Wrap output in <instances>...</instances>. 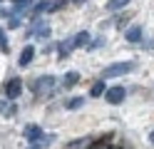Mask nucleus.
<instances>
[{
    "mask_svg": "<svg viewBox=\"0 0 154 149\" xmlns=\"http://www.w3.org/2000/svg\"><path fill=\"white\" fill-rule=\"evenodd\" d=\"M134 70V62L132 60H127V62H114L109 67H104L102 70V79H109V77H122V75H127Z\"/></svg>",
    "mask_w": 154,
    "mask_h": 149,
    "instance_id": "f257e3e1",
    "label": "nucleus"
},
{
    "mask_svg": "<svg viewBox=\"0 0 154 149\" xmlns=\"http://www.w3.org/2000/svg\"><path fill=\"white\" fill-rule=\"evenodd\" d=\"M52 87H55V77L52 75H45V77H37L35 79V87H32V92L35 95H50L52 92Z\"/></svg>",
    "mask_w": 154,
    "mask_h": 149,
    "instance_id": "f03ea898",
    "label": "nucleus"
},
{
    "mask_svg": "<svg viewBox=\"0 0 154 149\" xmlns=\"http://www.w3.org/2000/svg\"><path fill=\"white\" fill-rule=\"evenodd\" d=\"M23 95V79L20 77H13V79H8V85H5V99H17Z\"/></svg>",
    "mask_w": 154,
    "mask_h": 149,
    "instance_id": "7ed1b4c3",
    "label": "nucleus"
},
{
    "mask_svg": "<svg viewBox=\"0 0 154 149\" xmlns=\"http://www.w3.org/2000/svg\"><path fill=\"white\" fill-rule=\"evenodd\" d=\"M23 134H25V139H27L30 144H40V142H42V137H45V132H42V127H40V124H25Z\"/></svg>",
    "mask_w": 154,
    "mask_h": 149,
    "instance_id": "20e7f679",
    "label": "nucleus"
},
{
    "mask_svg": "<svg viewBox=\"0 0 154 149\" xmlns=\"http://www.w3.org/2000/svg\"><path fill=\"white\" fill-rule=\"evenodd\" d=\"M124 97H127V89H124L122 85H117V87H107V92H104V99H107L109 104H119V102H124Z\"/></svg>",
    "mask_w": 154,
    "mask_h": 149,
    "instance_id": "39448f33",
    "label": "nucleus"
},
{
    "mask_svg": "<svg viewBox=\"0 0 154 149\" xmlns=\"http://www.w3.org/2000/svg\"><path fill=\"white\" fill-rule=\"evenodd\" d=\"M124 40H127V42H142L144 40V30L139 25H132L127 33H124Z\"/></svg>",
    "mask_w": 154,
    "mask_h": 149,
    "instance_id": "423d86ee",
    "label": "nucleus"
},
{
    "mask_svg": "<svg viewBox=\"0 0 154 149\" xmlns=\"http://www.w3.org/2000/svg\"><path fill=\"white\" fill-rule=\"evenodd\" d=\"M32 57H35V47L32 45H25L23 52H20V57H17V62H20V67H25V65L32 62Z\"/></svg>",
    "mask_w": 154,
    "mask_h": 149,
    "instance_id": "0eeeda50",
    "label": "nucleus"
},
{
    "mask_svg": "<svg viewBox=\"0 0 154 149\" xmlns=\"http://www.w3.org/2000/svg\"><path fill=\"white\" fill-rule=\"evenodd\" d=\"M72 45H75V47H87V45H90V33H87V30L77 33V35L72 37Z\"/></svg>",
    "mask_w": 154,
    "mask_h": 149,
    "instance_id": "6e6552de",
    "label": "nucleus"
},
{
    "mask_svg": "<svg viewBox=\"0 0 154 149\" xmlns=\"http://www.w3.org/2000/svg\"><path fill=\"white\" fill-rule=\"evenodd\" d=\"M30 35L47 37V35H50V25H47V23H35V30H30Z\"/></svg>",
    "mask_w": 154,
    "mask_h": 149,
    "instance_id": "1a4fd4ad",
    "label": "nucleus"
},
{
    "mask_svg": "<svg viewBox=\"0 0 154 149\" xmlns=\"http://www.w3.org/2000/svg\"><path fill=\"white\" fill-rule=\"evenodd\" d=\"M0 114H3V117H15V104L0 99Z\"/></svg>",
    "mask_w": 154,
    "mask_h": 149,
    "instance_id": "9d476101",
    "label": "nucleus"
},
{
    "mask_svg": "<svg viewBox=\"0 0 154 149\" xmlns=\"http://www.w3.org/2000/svg\"><path fill=\"white\" fill-rule=\"evenodd\" d=\"M129 5V0H107V10L109 13H117V10H124Z\"/></svg>",
    "mask_w": 154,
    "mask_h": 149,
    "instance_id": "9b49d317",
    "label": "nucleus"
},
{
    "mask_svg": "<svg viewBox=\"0 0 154 149\" xmlns=\"http://www.w3.org/2000/svg\"><path fill=\"white\" fill-rule=\"evenodd\" d=\"M72 50H75L72 40H65V42H60V45H57V55H60V57H67V55L72 52Z\"/></svg>",
    "mask_w": 154,
    "mask_h": 149,
    "instance_id": "f8f14e48",
    "label": "nucleus"
},
{
    "mask_svg": "<svg viewBox=\"0 0 154 149\" xmlns=\"http://www.w3.org/2000/svg\"><path fill=\"white\" fill-rule=\"evenodd\" d=\"M104 92H107V85H104V79L94 82V85H92V89H90V95H92V97H102Z\"/></svg>",
    "mask_w": 154,
    "mask_h": 149,
    "instance_id": "ddd939ff",
    "label": "nucleus"
},
{
    "mask_svg": "<svg viewBox=\"0 0 154 149\" xmlns=\"http://www.w3.org/2000/svg\"><path fill=\"white\" fill-rule=\"evenodd\" d=\"M77 82H80V75H77V72H67V75L62 77V85H65V87H75Z\"/></svg>",
    "mask_w": 154,
    "mask_h": 149,
    "instance_id": "4468645a",
    "label": "nucleus"
},
{
    "mask_svg": "<svg viewBox=\"0 0 154 149\" xmlns=\"http://www.w3.org/2000/svg\"><path fill=\"white\" fill-rule=\"evenodd\" d=\"M50 5H52V0H40V3H35V15L50 13Z\"/></svg>",
    "mask_w": 154,
    "mask_h": 149,
    "instance_id": "2eb2a0df",
    "label": "nucleus"
},
{
    "mask_svg": "<svg viewBox=\"0 0 154 149\" xmlns=\"http://www.w3.org/2000/svg\"><path fill=\"white\" fill-rule=\"evenodd\" d=\"M85 104V97H72L70 102H67V109H80Z\"/></svg>",
    "mask_w": 154,
    "mask_h": 149,
    "instance_id": "dca6fc26",
    "label": "nucleus"
},
{
    "mask_svg": "<svg viewBox=\"0 0 154 149\" xmlns=\"http://www.w3.org/2000/svg\"><path fill=\"white\" fill-rule=\"evenodd\" d=\"M0 50H3V52H8V50H10V42H8V35H5L3 27H0Z\"/></svg>",
    "mask_w": 154,
    "mask_h": 149,
    "instance_id": "f3484780",
    "label": "nucleus"
},
{
    "mask_svg": "<svg viewBox=\"0 0 154 149\" xmlns=\"http://www.w3.org/2000/svg\"><path fill=\"white\" fill-rule=\"evenodd\" d=\"M87 144H90V139H75V142H70L67 149H82V147H87Z\"/></svg>",
    "mask_w": 154,
    "mask_h": 149,
    "instance_id": "a211bd4d",
    "label": "nucleus"
},
{
    "mask_svg": "<svg viewBox=\"0 0 154 149\" xmlns=\"http://www.w3.org/2000/svg\"><path fill=\"white\" fill-rule=\"evenodd\" d=\"M102 45H104V37H94L92 42L87 45V50H97V47H102Z\"/></svg>",
    "mask_w": 154,
    "mask_h": 149,
    "instance_id": "6ab92c4d",
    "label": "nucleus"
},
{
    "mask_svg": "<svg viewBox=\"0 0 154 149\" xmlns=\"http://www.w3.org/2000/svg\"><path fill=\"white\" fill-rule=\"evenodd\" d=\"M67 5V0H52V5H50V13H52V10H62Z\"/></svg>",
    "mask_w": 154,
    "mask_h": 149,
    "instance_id": "aec40b11",
    "label": "nucleus"
},
{
    "mask_svg": "<svg viewBox=\"0 0 154 149\" xmlns=\"http://www.w3.org/2000/svg\"><path fill=\"white\" fill-rule=\"evenodd\" d=\"M8 27L17 30V27H20V17H10V20H8Z\"/></svg>",
    "mask_w": 154,
    "mask_h": 149,
    "instance_id": "412c9836",
    "label": "nucleus"
},
{
    "mask_svg": "<svg viewBox=\"0 0 154 149\" xmlns=\"http://www.w3.org/2000/svg\"><path fill=\"white\" fill-rule=\"evenodd\" d=\"M149 142L154 144V129H152V132H149Z\"/></svg>",
    "mask_w": 154,
    "mask_h": 149,
    "instance_id": "4be33fe9",
    "label": "nucleus"
},
{
    "mask_svg": "<svg viewBox=\"0 0 154 149\" xmlns=\"http://www.w3.org/2000/svg\"><path fill=\"white\" fill-rule=\"evenodd\" d=\"M27 149H42L40 144H30V147H27Z\"/></svg>",
    "mask_w": 154,
    "mask_h": 149,
    "instance_id": "5701e85b",
    "label": "nucleus"
},
{
    "mask_svg": "<svg viewBox=\"0 0 154 149\" xmlns=\"http://www.w3.org/2000/svg\"><path fill=\"white\" fill-rule=\"evenodd\" d=\"M72 3H77V5H82V3H87V0H72Z\"/></svg>",
    "mask_w": 154,
    "mask_h": 149,
    "instance_id": "b1692460",
    "label": "nucleus"
}]
</instances>
